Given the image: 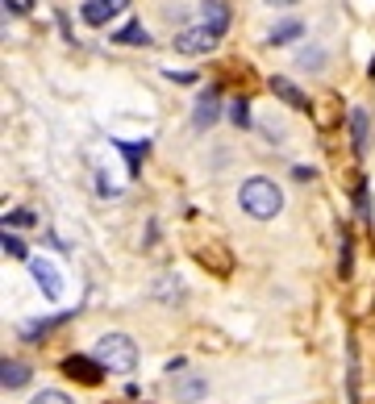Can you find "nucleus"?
I'll list each match as a JSON object with an SVG mask.
<instances>
[{
	"mask_svg": "<svg viewBox=\"0 0 375 404\" xmlns=\"http://www.w3.org/2000/svg\"><path fill=\"white\" fill-rule=\"evenodd\" d=\"M63 371H67L71 379H80V384H96L104 367H100L96 359H84V355H71V359L63 362Z\"/></svg>",
	"mask_w": 375,
	"mask_h": 404,
	"instance_id": "7",
	"label": "nucleus"
},
{
	"mask_svg": "<svg viewBox=\"0 0 375 404\" xmlns=\"http://www.w3.org/2000/svg\"><path fill=\"white\" fill-rule=\"evenodd\" d=\"M350 130H355V150L367 154V150H371V130H367V109H363V104L350 109Z\"/></svg>",
	"mask_w": 375,
	"mask_h": 404,
	"instance_id": "9",
	"label": "nucleus"
},
{
	"mask_svg": "<svg viewBox=\"0 0 375 404\" xmlns=\"http://www.w3.org/2000/svg\"><path fill=\"white\" fill-rule=\"evenodd\" d=\"M213 46H217V34H213V30H204V25H200V30H184V34H176V50H180V54H209Z\"/></svg>",
	"mask_w": 375,
	"mask_h": 404,
	"instance_id": "4",
	"label": "nucleus"
},
{
	"mask_svg": "<svg viewBox=\"0 0 375 404\" xmlns=\"http://www.w3.org/2000/svg\"><path fill=\"white\" fill-rule=\"evenodd\" d=\"M271 92L280 96V100L288 104V109H300V113H309V96H305L300 88H296L292 80H283V75H271Z\"/></svg>",
	"mask_w": 375,
	"mask_h": 404,
	"instance_id": "6",
	"label": "nucleus"
},
{
	"mask_svg": "<svg viewBox=\"0 0 375 404\" xmlns=\"http://www.w3.org/2000/svg\"><path fill=\"white\" fill-rule=\"evenodd\" d=\"M238 204H242L246 217L271 221V217H280V209H283V192H280V183L267 180V176H250L238 188Z\"/></svg>",
	"mask_w": 375,
	"mask_h": 404,
	"instance_id": "1",
	"label": "nucleus"
},
{
	"mask_svg": "<svg viewBox=\"0 0 375 404\" xmlns=\"http://www.w3.org/2000/svg\"><path fill=\"white\" fill-rule=\"evenodd\" d=\"M200 8H204V30H213V34L221 38V34L230 30V8H226V0H204Z\"/></svg>",
	"mask_w": 375,
	"mask_h": 404,
	"instance_id": "8",
	"label": "nucleus"
},
{
	"mask_svg": "<svg viewBox=\"0 0 375 404\" xmlns=\"http://www.w3.org/2000/svg\"><path fill=\"white\" fill-rule=\"evenodd\" d=\"M92 359L104 367V371H117V375H130L134 367H138V346H134V338H125V333H104L100 342H96Z\"/></svg>",
	"mask_w": 375,
	"mask_h": 404,
	"instance_id": "2",
	"label": "nucleus"
},
{
	"mask_svg": "<svg viewBox=\"0 0 375 404\" xmlns=\"http://www.w3.org/2000/svg\"><path fill=\"white\" fill-rule=\"evenodd\" d=\"M359 213L371 217V200H367V183H359Z\"/></svg>",
	"mask_w": 375,
	"mask_h": 404,
	"instance_id": "20",
	"label": "nucleus"
},
{
	"mask_svg": "<svg viewBox=\"0 0 375 404\" xmlns=\"http://www.w3.org/2000/svg\"><path fill=\"white\" fill-rule=\"evenodd\" d=\"M4 221H8V225H34V213H25V209H17V213H8Z\"/></svg>",
	"mask_w": 375,
	"mask_h": 404,
	"instance_id": "19",
	"label": "nucleus"
},
{
	"mask_svg": "<svg viewBox=\"0 0 375 404\" xmlns=\"http://www.w3.org/2000/svg\"><path fill=\"white\" fill-rule=\"evenodd\" d=\"M30 271H34V279H38V288H42L47 300H59V296H63V279H59V267H54L50 259H30Z\"/></svg>",
	"mask_w": 375,
	"mask_h": 404,
	"instance_id": "3",
	"label": "nucleus"
},
{
	"mask_svg": "<svg viewBox=\"0 0 375 404\" xmlns=\"http://www.w3.org/2000/svg\"><path fill=\"white\" fill-rule=\"evenodd\" d=\"M4 255H17V259H25V242H21V238H13V233H4Z\"/></svg>",
	"mask_w": 375,
	"mask_h": 404,
	"instance_id": "17",
	"label": "nucleus"
},
{
	"mask_svg": "<svg viewBox=\"0 0 375 404\" xmlns=\"http://www.w3.org/2000/svg\"><path fill=\"white\" fill-rule=\"evenodd\" d=\"M113 42H121V46H146V42H150V34L142 30V21H130L125 30H117V34H113Z\"/></svg>",
	"mask_w": 375,
	"mask_h": 404,
	"instance_id": "12",
	"label": "nucleus"
},
{
	"mask_svg": "<svg viewBox=\"0 0 375 404\" xmlns=\"http://www.w3.org/2000/svg\"><path fill=\"white\" fill-rule=\"evenodd\" d=\"M321 63H326L321 50H300V67H321Z\"/></svg>",
	"mask_w": 375,
	"mask_h": 404,
	"instance_id": "18",
	"label": "nucleus"
},
{
	"mask_svg": "<svg viewBox=\"0 0 375 404\" xmlns=\"http://www.w3.org/2000/svg\"><path fill=\"white\" fill-rule=\"evenodd\" d=\"M30 404H75V400H71L67 392H54V388H50V392H38Z\"/></svg>",
	"mask_w": 375,
	"mask_h": 404,
	"instance_id": "16",
	"label": "nucleus"
},
{
	"mask_svg": "<svg viewBox=\"0 0 375 404\" xmlns=\"http://www.w3.org/2000/svg\"><path fill=\"white\" fill-rule=\"evenodd\" d=\"M300 34H305V25H300V21H283V25L271 30V46H283V42H292V38H300Z\"/></svg>",
	"mask_w": 375,
	"mask_h": 404,
	"instance_id": "13",
	"label": "nucleus"
},
{
	"mask_svg": "<svg viewBox=\"0 0 375 404\" xmlns=\"http://www.w3.org/2000/svg\"><path fill=\"white\" fill-rule=\"evenodd\" d=\"M130 8V0H88L84 8H80V17L88 21V25H104V21H113L117 13H125Z\"/></svg>",
	"mask_w": 375,
	"mask_h": 404,
	"instance_id": "5",
	"label": "nucleus"
},
{
	"mask_svg": "<svg viewBox=\"0 0 375 404\" xmlns=\"http://www.w3.org/2000/svg\"><path fill=\"white\" fill-rule=\"evenodd\" d=\"M263 4H271V8H288V4H296V0H263Z\"/></svg>",
	"mask_w": 375,
	"mask_h": 404,
	"instance_id": "22",
	"label": "nucleus"
},
{
	"mask_svg": "<svg viewBox=\"0 0 375 404\" xmlns=\"http://www.w3.org/2000/svg\"><path fill=\"white\" fill-rule=\"evenodd\" d=\"M0 384H4V388H21V384H30V367L4 359V367H0Z\"/></svg>",
	"mask_w": 375,
	"mask_h": 404,
	"instance_id": "11",
	"label": "nucleus"
},
{
	"mask_svg": "<svg viewBox=\"0 0 375 404\" xmlns=\"http://www.w3.org/2000/svg\"><path fill=\"white\" fill-rule=\"evenodd\" d=\"M230 121L242 126V130L250 126V104H246V100H234V104H230Z\"/></svg>",
	"mask_w": 375,
	"mask_h": 404,
	"instance_id": "15",
	"label": "nucleus"
},
{
	"mask_svg": "<svg viewBox=\"0 0 375 404\" xmlns=\"http://www.w3.org/2000/svg\"><path fill=\"white\" fill-rule=\"evenodd\" d=\"M367 71H371V80H375V59H371V67H367Z\"/></svg>",
	"mask_w": 375,
	"mask_h": 404,
	"instance_id": "23",
	"label": "nucleus"
},
{
	"mask_svg": "<svg viewBox=\"0 0 375 404\" xmlns=\"http://www.w3.org/2000/svg\"><path fill=\"white\" fill-rule=\"evenodd\" d=\"M4 4H8L13 13H30V8H34V0H4Z\"/></svg>",
	"mask_w": 375,
	"mask_h": 404,
	"instance_id": "21",
	"label": "nucleus"
},
{
	"mask_svg": "<svg viewBox=\"0 0 375 404\" xmlns=\"http://www.w3.org/2000/svg\"><path fill=\"white\" fill-rule=\"evenodd\" d=\"M176 396L184 404L200 400V396H204V379H184V384H176Z\"/></svg>",
	"mask_w": 375,
	"mask_h": 404,
	"instance_id": "14",
	"label": "nucleus"
},
{
	"mask_svg": "<svg viewBox=\"0 0 375 404\" xmlns=\"http://www.w3.org/2000/svg\"><path fill=\"white\" fill-rule=\"evenodd\" d=\"M217 104H221V100H217V92H213V88L200 96V104H196V126H200V130H204V126H213V121L221 117V113H217Z\"/></svg>",
	"mask_w": 375,
	"mask_h": 404,
	"instance_id": "10",
	"label": "nucleus"
}]
</instances>
